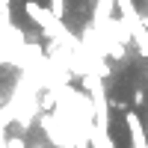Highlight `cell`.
Returning <instances> with one entry per match:
<instances>
[{
	"instance_id": "5",
	"label": "cell",
	"mask_w": 148,
	"mask_h": 148,
	"mask_svg": "<svg viewBox=\"0 0 148 148\" xmlns=\"http://www.w3.org/2000/svg\"><path fill=\"white\" fill-rule=\"evenodd\" d=\"M133 104H136V107H142V104H145V92H142V89L133 92Z\"/></svg>"
},
{
	"instance_id": "1",
	"label": "cell",
	"mask_w": 148,
	"mask_h": 148,
	"mask_svg": "<svg viewBox=\"0 0 148 148\" xmlns=\"http://www.w3.org/2000/svg\"><path fill=\"white\" fill-rule=\"evenodd\" d=\"M24 12H27V18H30L39 30H45V36H51V33L59 27V21H53V15H51L45 6H39L36 0H27V3H24Z\"/></svg>"
},
{
	"instance_id": "2",
	"label": "cell",
	"mask_w": 148,
	"mask_h": 148,
	"mask_svg": "<svg viewBox=\"0 0 148 148\" xmlns=\"http://www.w3.org/2000/svg\"><path fill=\"white\" fill-rule=\"evenodd\" d=\"M125 125H127V130H130V145H133V148H148L145 121L133 113V110H127V113H125Z\"/></svg>"
},
{
	"instance_id": "4",
	"label": "cell",
	"mask_w": 148,
	"mask_h": 148,
	"mask_svg": "<svg viewBox=\"0 0 148 148\" xmlns=\"http://www.w3.org/2000/svg\"><path fill=\"white\" fill-rule=\"evenodd\" d=\"M6 148H27V142H24V136H9Z\"/></svg>"
},
{
	"instance_id": "6",
	"label": "cell",
	"mask_w": 148,
	"mask_h": 148,
	"mask_svg": "<svg viewBox=\"0 0 148 148\" xmlns=\"http://www.w3.org/2000/svg\"><path fill=\"white\" fill-rule=\"evenodd\" d=\"M145 133H148V119H145Z\"/></svg>"
},
{
	"instance_id": "7",
	"label": "cell",
	"mask_w": 148,
	"mask_h": 148,
	"mask_svg": "<svg viewBox=\"0 0 148 148\" xmlns=\"http://www.w3.org/2000/svg\"><path fill=\"white\" fill-rule=\"evenodd\" d=\"M36 148H47V145H36Z\"/></svg>"
},
{
	"instance_id": "3",
	"label": "cell",
	"mask_w": 148,
	"mask_h": 148,
	"mask_svg": "<svg viewBox=\"0 0 148 148\" xmlns=\"http://www.w3.org/2000/svg\"><path fill=\"white\" fill-rule=\"evenodd\" d=\"M47 12L53 15V21H59V24H62L65 12H68V3H65V0H51V3H47Z\"/></svg>"
}]
</instances>
